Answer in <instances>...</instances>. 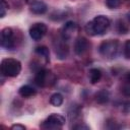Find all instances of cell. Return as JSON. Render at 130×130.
<instances>
[{
	"label": "cell",
	"instance_id": "12",
	"mask_svg": "<svg viewBox=\"0 0 130 130\" xmlns=\"http://www.w3.org/2000/svg\"><path fill=\"white\" fill-rule=\"evenodd\" d=\"M18 93H19V95H21L22 98L28 99V98L34 96V95L37 93V90H36L32 86H30V85H28V84H25V85H22V86L19 87Z\"/></svg>",
	"mask_w": 130,
	"mask_h": 130
},
{
	"label": "cell",
	"instance_id": "14",
	"mask_svg": "<svg viewBox=\"0 0 130 130\" xmlns=\"http://www.w3.org/2000/svg\"><path fill=\"white\" fill-rule=\"evenodd\" d=\"M35 53L38 56H40L41 58L45 59L47 61V63L50 61V51H49V49L46 46H39V47H37L36 50H35Z\"/></svg>",
	"mask_w": 130,
	"mask_h": 130
},
{
	"label": "cell",
	"instance_id": "7",
	"mask_svg": "<svg viewBox=\"0 0 130 130\" xmlns=\"http://www.w3.org/2000/svg\"><path fill=\"white\" fill-rule=\"evenodd\" d=\"M78 34V25L74 21H67L61 28V38L66 41H72Z\"/></svg>",
	"mask_w": 130,
	"mask_h": 130
},
{
	"label": "cell",
	"instance_id": "2",
	"mask_svg": "<svg viewBox=\"0 0 130 130\" xmlns=\"http://www.w3.org/2000/svg\"><path fill=\"white\" fill-rule=\"evenodd\" d=\"M0 70L2 76L16 77L21 71V63L14 58H5L1 61Z\"/></svg>",
	"mask_w": 130,
	"mask_h": 130
},
{
	"label": "cell",
	"instance_id": "4",
	"mask_svg": "<svg viewBox=\"0 0 130 130\" xmlns=\"http://www.w3.org/2000/svg\"><path fill=\"white\" fill-rule=\"evenodd\" d=\"M66 119L63 115L61 114H51L42 124H41V128L43 129H52V130H56V129H61L63 127V125L65 124Z\"/></svg>",
	"mask_w": 130,
	"mask_h": 130
},
{
	"label": "cell",
	"instance_id": "24",
	"mask_svg": "<svg viewBox=\"0 0 130 130\" xmlns=\"http://www.w3.org/2000/svg\"><path fill=\"white\" fill-rule=\"evenodd\" d=\"M125 80H126L128 83H130V72H128V73L125 75Z\"/></svg>",
	"mask_w": 130,
	"mask_h": 130
},
{
	"label": "cell",
	"instance_id": "9",
	"mask_svg": "<svg viewBox=\"0 0 130 130\" xmlns=\"http://www.w3.org/2000/svg\"><path fill=\"white\" fill-rule=\"evenodd\" d=\"M89 46H90V44L85 38H83V37L78 38L74 42V47H73L74 53L77 56H81V55H83L84 53H86L88 51Z\"/></svg>",
	"mask_w": 130,
	"mask_h": 130
},
{
	"label": "cell",
	"instance_id": "21",
	"mask_svg": "<svg viewBox=\"0 0 130 130\" xmlns=\"http://www.w3.org/2000/svg\"><path fill=\"white\" fill-rule=\"evenodd\" d=\"M122 92L127 95V96H130V85H125L122 87Z\"/></svg>",
	"mask_w": 130,
	"mask_h": 130
},
{
	"label": "cell",
	"instance_id": "17",
	"mask_svg": "<svg viewBox=\"0 0 130 130\" xmlns=\"http://www.w3.org/2000/svg\"><path fill=\"white\" fill-rule=\"evenodd\" d=\"M105 4L110 9H116L122 4V0H105Z\"/></svg>",
	"mask_w": 130,
	"mask_h": 130
},
{
	"label": "cell",
	"instance_id": "13",
	"mask_svg": "<svg viewBox=\"0 0 130 130\" xmlns=\"http://www.w3.org/2000/svg\"><path fill=\"white\" fill-rule=\"evenodd\" d=\"M88 77L92 84L98 83L102 78V71L99 68H91L88 71Z\"/></svg>",
	"mask_w": 130,
	"mask_h": 130
},
{
	"label": "cell",
	"instance_id": "25",
	"mask_svg": "<svg viewBox=\"0 0 130 130\" xmlns=\"http://www.w3.org/2000/svg\"><path fill=\"white\" fill-rule=\"evenodd\" d=\"M127 18H128V19H129V21H130V12H128V13H127Z\"/></svg>",
	"mask_w": 130,
	"mask_h": 130
},
{
	"label": "cell",
	"instance_id": "20",
	"mask_svg": "<svg viewBox=\"0 0 130 130\" xmlns=\"http://www.w3.org/2000/svg\"><path fill=\"white\" fill-rule=\"evenodd\" d=\"M124 56L126 59L130 60V40L126 41L124 45Z\"/></svg>",
	"mask_w": 130,
	"mask_h": 130
},
{
	"label": "cell",
	"instance_id": "8",
	"mask_svg": "<svg viewBox=\"0 0 130 130\" xmlns=\"http://www.w3.org/2000/svg\"><path fill=\"white\" fill-rule=\"evenodd\" d=\"M48 31V26L44 22H36L29 27V36L34 41L42 40Z\"/></svg>",
	"mask_w": 130,
	"mask_h": 130
},
{
	"label": "cell",
	"instance_id": "26",
	"mask_svg": "<svg viewBox=\"0 0 130 130\" xmlns=\"http://www.w3.org/2000/svg\"><path fill=\"white\" fill-rule=\"evenodd\" d=\"M24 1H25L26 3H30V1H31V0H24Z\"/></svg>",
	"mask_w": 130,
	"mask_h": 130
},
{
	"label": "cell",
	"instance_id": "5",
	"mask_svg": "<svg viewBox=\"0 0 130 130\" xmlns=\"http://www.w3.org/2000/svg\"><path fill=\"white\" fill-rule=\"evenodd\" d=\"M34 82L40 87H45L51 85L54 82V76L49 70L45 68H41L36 72L34 77Z\"/></svg>",
	"mask_w": 130,
	"mask_h": 130
},
{
	"label": "cell",
	"instance_id": "1",
	"mask_svg": "<svg viewBox=\"0 0 130 130\" xmlns=\"http://www.w3.org/2000/svg\"><path fill=\"white\" fill-rule=\"evenodd\" d=\"M110 25H111V20L107 16L98 15L85 24L84 29L87 35L92 37H98V36H103L108 30Z\"/></svg>",
	"mask_w": 130,
	"mask_h": 130
},
{
	"label": "cell",
	"instance_id": "11",
	"mask_svg": "<svg viewBox=\"0 0 130 130\" xmlns=\"http://www.w3.org/2000/svg\"><path fill=\"white\" fill-rule=\"evenodd\" d=\"M68 52H69V50H68V46L66 44V41H64L61 38V41H58L57 46L55 47V53L59 59L63 60L67 57Z\"/></svg>",
	"mask_w": 130,
	"mask_h": 130
},
{
	"label": "cell",
	"instance_id": "3",
	"mask_svg": "<svg viewBox=\"0 0 130 130\" xmlns=\"http://www.w3.org/2000/svg\"><path fill=\"white\" fill-rule=\"evenodd\" d=\"M119 41L118 40H106L101 43L99 52L105 59H114L119 53Z\"/></svg>",
	"mask_w": 130,
	"mask_h": 130
},
{
	"label": "cell",
	"instance_id": "16",
	"mask_svg": "<svg viewBox=\"0 0 130 130\" xmlns=\"http://www.w3.org/2000/svg\"><path fill=\"white\" fill-rule=\"evenodd\" d=\"M63 102H64V98L59 92L53 93L51 95V98H50V104L52 106H54V107H60V106H62Z\"/></svg>",
	"mask_w": 130,
	"mask_h": 130
},
{
	"label": "cell",
	"instance_id": "22",
	"mask_svg": "<svg viewBox=\"0 0 130 130\" xmlns=\"http://www.w3.org/2000/svg\"><path fill=\"white\" fill-rule=\"evenodd\" d=\"M11 129H19V130H24L25 129V126L23 125H20V124H16V125H12L11 126Z\"/></svg>",
	"mask_w": 130,
	"mask_h": 130
},
{
	"label": "cell",
	"instance_id": "10",
	"mask_svg": "<svg viewBox=\"0 0 130 130\" xmlns=\"http://www.w3.org/2000/svg\"><path fill=\"white\" fill-rule=\"evenodd\" d=\"M29 9H30V11L34 14L41 15V14H44V13L47 12L48 6H47V4L45 2H43L41 0H35V1H31L30 2Z\"/></svg>",
	"mask_w": 130,
	"mask_h": 130
},
{
	"label": "cell",
	"instance_id": "18",
	"mask_svg": "<svg viewBox=\"0 0 130 130\" xmlns=\"http://www.w3.org/2000/svg\"><path fill=\"white\" fill-rule=\"evenodd\" d=\"M117 31L119 34H127L129 31V27L122 21V20H118L117 21V25H116Z\"/></svg>",
	"mask_w": 130,
	"mask_h": 130
},
{
	"label": "cell",
	"instance_id": "19",
	"mask_svg": "<svg viewBox=\"0 0 130 130\" xmlns=\"http://www.w3.org/2000/svg\"><path fill=\"white\" fill-rule=\"evenodd\" d=\"M8 10V3L5 0H0V17H4Z\"/></svg>",
	"mask_w": 130,
	"mask_h": 130
},
{
	"label": "cell",
	"instance_id": "23",
	"mask_svg": "<svg viewBox=\"0 0 130 130\" xmlns=\"http://www.w3.org/2000/svg\"><path fill=\"white\" fill-rule=\"evenodd\" d=\"M73 129H89V127L88 126H86V125H84V124H82V125H75V126H73Z\"/></svg>",
	"mask_w": 130,
	"mask_h": 130
},
{
	"label": "cell",
	"instance_id": "6",
	"mask_svg": "<svg viewBox=\"0 0 130 130\" xmlns=\"http://www.w3.org/2000/svg\"><path fill=\"white\" fill-rule=\"evenodd\" d=\"M14 31L11 27H4L1 30V47L7 50H12L15 47Z\"/></svg>",
	"mask_w": 130,
	"mask_h": 130
},
{
	"label": "cell",
	"instance_id": "15",
	"mask_svg": "<svg viewBox=\"0 0 130 130\" xmlns=\"http://www.w3.org/2000/svg\"><path fill=\"white\" fill-rule=\"evenodd\" d=\"M110 100V93L106 89H102L95 93V101L99 104H106Z\"/></svg>",
	"mask_w": 130,
	"mask_h": 130
}]
</instances>
